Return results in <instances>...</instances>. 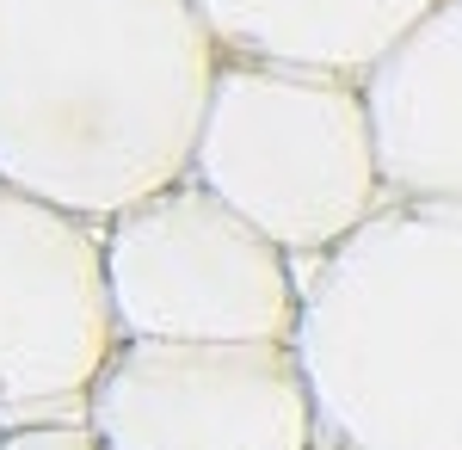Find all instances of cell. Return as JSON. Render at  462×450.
Instances as JSON below:
<instances>
[{"mask_svg":"<svg viewBox=\"0 0 462 450\" xmlns=\"http://www.w3.org/2000/svg\"><path fill=\"white\" fill-rule=\"evenodd\" d=\"M0 432H6V426H0Z\"/></svg>","mask_w":462,"mask_h":450,"instance_id":"cell-11","label":"cell"},{"mask_svg":"<svg viewBox=\"0 0 462 450\" xmlns=\"http://www.w3.org/2000/svg\"><path fill=\"white\" fill-rule=\"evenodd\" d=\"M0 450H106L87 419H37V426H6Z\"/></svg>","mask_w":462,"mask_h":450,"instance_id":"cell-9","label":"cell"},{"mask_svg":"<svg viewBox=\"0 0 462 450\" xmlns=\"http://www.w3.org/2000/svg\"><path fill=\"white\" fill-rule=\"evenodd\" d=\"M191 179L296 259H320L389 204L364 80L222 56Z\"/></svg>","mask_w":462,"mask_h":450,"instance_id":"cell-3","label":"cell"},{"mask_svg":"<svg viewBox=\"0 0 462 450\" xmlns=\"http://www.w3.org/2000/svg\"><path fill=\"white\" fill-rule=\"evenodd\" d=\"M315 450H352V445H339V438H320V445Z\"/></svg>","mask_w":462,"mask_h":450,"instance_id":"cell-10","label":"cell"},{"mask_svg":"<svg viewBox=\"0 0 462 450\" xmlns=\"http://www.w3.org/2000/svg\"><path fill=\"white\" fill-rule=\"evenodd\" d=\"M106 450H315L320 408L290 340H124L87 395Z\"/></svg>","mask_w":462,"mask_h":450,"instance_id":"cell-6","label":"cell"},{"mask_svg":"<svg viewBox=\"0 0 462 450\" xmlns=\"http://www.w3.org/2000/svg\"><path fill=\"white\" fill-rule=\"evenodd\" d=\"M370 130L389 198H462V0H438L413 32L364 74Z\"/></svg>","mask_w":462,"mask_h":450,"instance_id":"cell-7","label":"cell"},{"mask_svg":"<svg viewBox=\"0 0 462 450\" xmlns=\"http://www.w3.org/2000/svg\"><path fill=\"white\" fill-rule=\"evenodd\" d=\"M124 340H290L302 266L198 179H173L106 222Z\"/></svg>","mask_w":462,"mask_h":450,"instance_id":"cell-4","label":"cell"},{"mask_svg":"<svg viewBox=\"0 0 462 450\" xmlns=\"http://www.w3.org/2000/svg\"><path fill=\"white\" fill-rule=\"evenodd\" d=\"M216 69L198 0H0V179L111 222L191 179Z\"/></svg>","mask_w":462,"mask_h":450,"instance_id":"cell-1","label":"cell"},{"mask_svg":"<svg viewBox=\"0 0 462 450\" xmlns=\"http://www.w3.org/2000/svg\"><path fill=\"white\" fill-rule=\"evenodd\" d=\"M117 346L106 222L0 179V426L80 419Z\"/></svg>","mask_w":462,"mask_h":450,"instance_id":"cell-5","label":"cell"},{"mask_svg":"<svg viewBox=\"0 0 462 450\" xmlns=\"http://www.w3.org/2000/svg\"><path fill=\"white\" fill-rule=\"evenodd\" d=\"M438 0H198L222 56L320 74H364L426 19Z\"/></svg>","mask_w":462,"mask_h":450,"instance_id":"cell-8","label":"cell"},{"mask_svg":"<svg viewBox=\"0 0 462 450\" xmlns=\"http://www.w3.org/2000/svg\"><path fill=\"white\" fill-rule=\"evenodd\" d=\"M320 438L352 450H462V198H389L302 266Z\"/></svg>","mask_w":462,"mask_h":450,"instance_id":"cell-2","label":"cell"}]
</instances>
